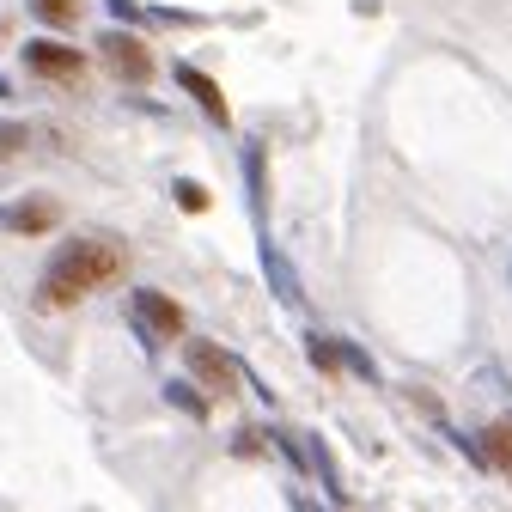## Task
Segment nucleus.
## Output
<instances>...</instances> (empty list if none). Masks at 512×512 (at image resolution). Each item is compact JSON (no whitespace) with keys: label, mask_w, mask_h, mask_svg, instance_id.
I'll use <instances>...</instances> for the list:
<instances>
[{"label":"nucleus","mask_w":512,"mask_h":512,"mask_svg":"<svg viewBox=\"0 0 512 512\" xmlns=\"http://www.w3.org/2000/svg\"><path fill=\"white\" fill-rule=\"evenodd\" d=\"M171 403H183L189 415H208V403H202L196 391H189V384H171Z\"/></svg>","instance_id":"11"},{"label":"nucleus","mask_w":512,"mask_h":512,"mask_svg":"<svg viewBox=\"0 0 512 512\" xmlns=\"http://www.w3.org/2000/svg\"><path fill=\"white\" fill-rule=\"evenodd\" d=\"M177 86H183L189 98H196V104H202V110H208V116H214L220 128L232 122V110H226V92H220V86H214V80H208L202 68H177Z\"/></svg>","instance_id":"7"},{"label":"nucleus","mask_w":512,"mask_h":512,"mask_svg":"<svg viewBox=\"0 0 512 512\" xmlns=\"http://www.w3.org/2000/svg\"><path fill=\"white\" fill-rule=\"evenodd\" d=\"M37 13H43V19H55V25H68V19L80 13V0H37Z\"/></svg>","instance_id":"9"},{"label":"nucleus","mask_w":512,"mask_h":512,"mask_svg":"<svg viewBox=\"0 0 512 512\" xmlns=\"http://www.w3.org/2000/svg\"><path fill=\"white\" fill-rule=\"evenodd\" d=\"M311 360H317V366H324L330 378H336V366H342V354H336L330 342H311Z\"/></svg>","instance_id":"12"},{"label":"nucleus","mask_w":512,"mask_h":512,"mask_svg":"<svg viewBox=\"0 0 512 512\" xmlns=\"http://www.w3.org/2000/svg\"><path fill=\"white\" fill-rule=\"evenodd\" d=\"M488 458L512 476V421H494V427H488Z\"/></svg>","instance_id":"8"},{"label":"nucleus","mask_w":512,"mask_h":512,"mask_svg":"<svg viewBox=\"0 0 512 512\" xmlns=\"http://www.w3.org/2000/svg\"><path fill=\"white\" fill-rule=\"evenodd\" d=\"M189 372H196L202 391H214V397H232V384H238V366L214 342H189Z\"/></svg>","instance_id":"4"},{"label":"nucleus","mask_w":512,"mask_h":512,"mask_svg":"<svg viewBox=\"0 0 512 512\" xmlns=\"http://www.w3.org/2000/svg\"><path fill=\"white\" fill-rule=\"evenodd\" d=\"M128 275V250L110 244V238H74V244H61L55 250V263L43 269V299L49 305H74L110 281Z\"/></svg>","instance_id":"1"},{"label":"nucleus","mask_w":512,"mask_h":512,"mask_svg":"<svg viewBox=\"0 0 512 512\" xmlns=\"http://www.w3.org/2000/svg\"><path fill=\"white\" fill-rule=\"evenodd\" d=\"M25 68L37 80H55V86H86V55L80 49H61V43H25Z\"/></svg>","instance_id":"2"},{"label":"nucleus","mask_w":512,"mask_h":512,"mask_svg":"<svg viewBox=\"0 0 512 512\" xmlns=\"http://www.w3.org/2000/svg\"><path fill=\"white\" fill-rule=\"evenodd\" d=\"M177 202H183L189 214H202V208H208V189H196V183H177Z\"/></svg>","instance_id":"10"},{"label":"nucleus","mask_w":512,"mask_h":512,"mask_svg":"<svg viewBox=\"0 0 512 512\" xmlns=\"http://www.w3.org/2000/svg\"><path fill=\"white\" fill-rule=\"evenodd\" d=\"M0 226L19 232V238H37V232L61 226V202H55V196H25V202H13V208H0Z\"/></svg>","instance_id":"5"},{"label":"nucleus","mask_w":512,"mask_h":512,"mask_svg":"<svg viewBox=\"0 0 512 512\" xmlns=\"http://www.w3.org/2000/svg\"><path fill=\"white\" fill-rule=\"evenodd\" d=\"M104 61L116 68V80H128V86L153 80V49H147L141 37H122V31H110V37H104Z\"/></svg>","instance_id":"3"},{"label":"nucleus","mask_w":512,"mask_h":512,"mask_svg":"<svg viewBox=\"0 0 512 512\" xmlns=\"http://www.w3.org/2000/svg\"><path fill=\"white\" fill-rule=\"evenodd\" d=\"M135 317H141L153 336H165V342H177V336H183V305H177V299H165V293H153V287H141V293H135Z\"/></svg>","instance_id":"6"}]
</instances>
